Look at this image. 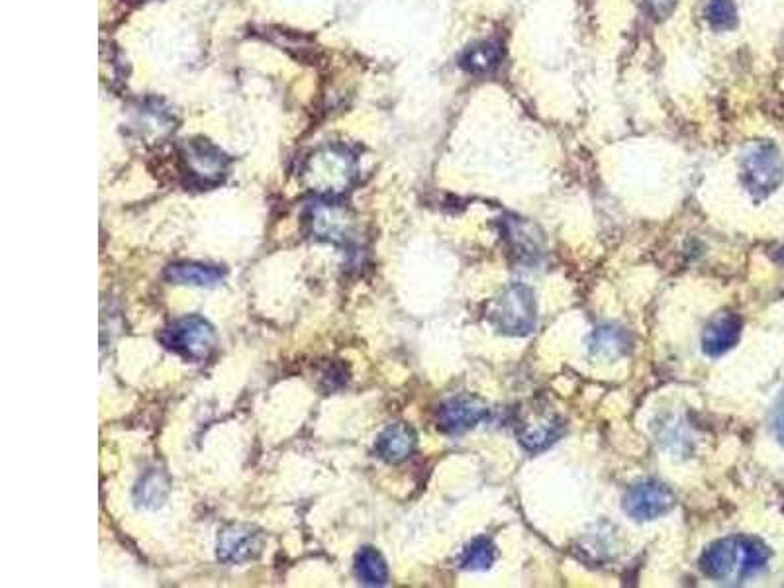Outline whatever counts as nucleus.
I'll return each instance as SVG.
<instances>
[{
    "label": "nucleus",
    "mask_w": 784,
    "mask_h": 588,
    "mask_svg": "<svg viewBox=\"0 0 784 588\" xmlns=\"http://www.w3.org/2000/svg\"><path fill=\"white\" fill-rule=\"evenodd\" d=\"M226 277V271L218 265H204V263H193V261H183V263H171L165 269V279L171 285H183V287H200V289H212L220 285Z\"/></svg>",
    "instance_id": "f8f14e48"
},
{
    "label": "nucleus",
    "mask_w": 784,
    "mask_h": 588,
    "mask_svg": "<svg viewBox=\"0 0 784 588\" xmlns=\"http://www.w3.org/2000/svg\"><path fill=\"white\" fill-rule=\"evenodd\" d=\"M506 238L510 245L514 247V251L524 259H538L539 255L543 253V244H541V236H539L538 228L526 220H506Z\"/></svg>",
    "instance_id": "2eb2a0df"
},
{
    "label": "nucleus",
    "mask_w": 784,
    "mask_h": 588,
    "mask_svg": "<svg viewBox=\"0 0 784 588\" xmlns=\"http://www.w3.org/2000/svg\"><path fill=\"white\" fill-rule=\"evenodd\" d=\"M136 502L144 508H161L169 496V479L165 473L151 469L140 479L138 487L134 490Z\"/></svg>",
    "instance_id": "6ab92c4d"
},
{
    "label": "nucleus",
    "mask_w": 784,
    "mask_h": 588,
    "mask_svg": "<svg viewBox=\"0 0 784 588\" xmlns=\"http://www.w3.org/2000/svg\"><path fill=\"white\" fill-rule=\"evenodd\" d=\"M159 342L163 343L169 351L177 353L179 357L193 363H200L214 353L218 336L208 320H204L198 314H189L169 322L163 328Z\"/></svg>",
    "instance_id": "39448f33"
},
{
    "label": "nucleus",
    "mask_w": 784,
    "mask_h": 588,
    "mask_svg": "<svg viewBox=\"0 0 784 588\" xmlns=\"http://www.w3.org/2000/svg\"><path fill=\"white\" fill-rule=\"evenodd\" d=\"M675 504V492L659 481H641L624 496V510L637 522L663 518L675 508Z\"/></svg>",
    "instance_id": "0eeeda50"
},
{
    "label": "nucleus",
    "mask_w": 784,
    "mask_h": 588,
    "mask_svg": "<svg viewBox=\"0 0 784 588\" xmlns=\"http://www.w3.org/2000/svg\"><path fill=\"white\" fill-rule=\"evenodd\" d=\"M588 351L596 359L618 361L632 351V336L614 324H604L588 336Z\"/></svg>",
    "instance_id": "ddd939ff"
},
{
    "label": "nucleus",
    "mask_w": 784,
    "mask_h": 588,
    "mask_svg": "<svg viewBox=\"0 0 784 588\" xmlns=\"http://www.w3.org/2000/svg\"><path fill=\"white\" fill-rule=\"evenodd\" d=\"M502 55H504V51L498 42H494V40L479 42L463 53L461 67L473 75H483V73H489L500 65Z\"/></svg>",
    "instance_id": "f3484780"
},
{
    "label": "nucleus",
    "mask_w": 784,
    "mask_h": 588,
    "mask_svg": "<svg viewBox=\"0 0 784 588\" xmlns=\"http://www.w3.org/2000/svg\"><path fill=\"white\" fill-rule=\"evenodd\" d=\"M263 549V534L251 526L234 524L220 532L216 555L226 565H242L255 559Z\"/></svg>",
    "instance_id": "9d476101"
},
{
    "label": "nucleus",
    "mask_w": 784,
    "mask_h": 588,
    "mask_svg": "<svg viewBox=\"0 0 784 588\" xmlns=\"http://www.w3.org/2000/svg\"><path fill=\"white\" fill-rule=\"evenodd\" d=\"M183 161L189 181L200 189L220 185L228 171V157L204 140L189 142L183 149Z\"/></svg>",
    "instance_id": "423d86ee"
},
{
    "label": "nucleus",
    "mask_w": 784,
    "mask_h": 588,
    "mask_svg": "<svg viewBox=\"0 0 784 588\" xmlns=\"http://www.w3.org/2000/svg\"><path fill=\"white\" fill-rule=\"evenodd\" d=\"M771 422H773L775 438L784 445V392L781 394V398L777 400L775 408H773V420Z\"/></svg>",
    "instance_id": "4be33fe9"
},
{
    "label": "nucleus",
    "mask_w": 784,
    "mask_h": 588,
    "mask_svg": "<svg viewBox=\"0 0 784 588\" xmlns=\"http://www.w3.org/2000/svg\"><path fill=\"white\" fill-rule=\"evenodd\" d=\"M355 575L367 587H385L389 583V567L375 547H363L357 553Z\"/></svg>",
    "instance_id": "dca6fc26"
},
{
    "label": "nucleus",
    "mask_w": 784,
    "mask_h": 588,
    "mask_svg": "<svg viewBox=\"0 0 784 588\" xmlns=\"http://www.w3.org/2000/svg\"><path fill=\"white\" fill-rule=\"evenodd\" d=\"M743 322L732 312H722L710 320L702 332V351L710 357H720L734 349L741 338Z\"/></svg>",
    "instance_id": "9b49d317"
},
{
    "label": "nucleus",
    "mask_w": 784,
    "mask_h": 588,
    "mask_svg": "<svg viewBox=\"0 0 784 588\" xmlns=\"http://www.w3.org/2000/svg\"><path fill=\"white\" fill-rule=\"evenodd\" d=\"M561 434H563V424L555 416H549L545 420H539V424H526L520 430V443L528 451H541L559 440Z\"/></svg>",
    "instance_id": "a211bd4d"
},
{
    "label": "nucleus",
    "mask_w": 784,
    "mask_h": 588,
    "mask_svg": "<svg viewBox=\"0 0 784 588\" xmlns=\"http://www.w3.org/2000/svg\"><path fill=\"white\" fill-rule=\"evenodd\" d=\"M416 432L408 424H392L377 440V453L387 463H402L416 449Z\"/></svg>",
    "instance_id": "4468645a"
},
{
    "label": "nucleus",
    "mask_w": 784,
    "mask_h": 588,
    "mask_svg": "<svg viewBox=\"0 0 784 588\" xmlns=\"http://www.w3.org/2000/svg\"><path fill=\"white\" fill-rule=\"evenodd\" d=\"M490 324L506 336H528L538 324L536 294L522 285L506 287L490 308Z\"/></svg>",
    "instance_id": "20e7f679"
},
{
    "label": "nucleus",
    "mask_w": 784,
    "mask_h": 588,
    "mask_svg": "<svg viewBox=\"0 0 784 588\" xmlns=\"http://www.w3.org/2000/svg\"><path fill=\"white\" fill-rule=\"evenodd\" d=\"M357 177V159L343 146H328L316 151L304 171L306 187L322 196H338L351 187Z\"/></svg>",
    "instance_id": "f03ea898"
},
{
    "label": "nucleus",
    "mask_w": 784,
    "mask_h": 588,
    "mask_svg": "<svg viewBox=\"0 0 784 588\" xmlns=\"http://www.w3.org/2000/svg\"><path fill=\"white\" fill-rule=\"evenodd\" d=\"M496 557H498V549L494 541L489 538H477L469 543V547L461 555L459 565L465 571H487L494 565Z\"/></svg>",
    "instance_id": "aec40b11"
},
{
    "label": "nucleus",
    "mask_w": 784,
    "mask_h": 588,
    "mask_svg": "<svg viewBox=\"0 0 784 588\" xmlns=\"http://www.w3.org/2000/svg\"><path fill=\"white\" fill-rule=\"evenodd\" d=\"M741 183L755 200L773 195L784 179V161L779 147L769 140L751 142L743 149Z\"/></svg>",
    "instance_id": "7ed1b4c3"
},
{
    "label": "nucleus",
    "mask_w": 784,
    "mask_h": 588,
    "mask_svg": "<svg viewBox=\"0 0 784 588\" xmlns=\"http://www.w3.org/2000/svg\"><path fill=\"white\" fill-rule=\"evenodd\" d=\"M706 18L714 30H732L737 24L735 0H708Z\"/></svg>",
    "instance_id": "412c9836"
},
{
    "label": "nucleus",
    "mask_w": 784,
    "mask_h": 588,
    "mask_svg": "<svg viewBox=\"0 0 784 588\" xmlns=\"http://www.w3.org/2000/svg\"><path fill=\"white\" fill-rule=\"evenodd\" d=\"M308 226H310V234L320 242L342 245V247H347L353 242V232H355L353 220L343 206L332 200L316 202L308 210Z\"/></svg>",
    "instance_id": "6e6552de"
},
{
    "label": "nucleus",
    "mask_w": 784,
    "mask_h": 588,
    "mask_svg": "<svg viewBox=\"0 0 784 588\" xmlns=\"http://www.w3.org/2000/svg\"><path fill=\"white\" fill-rule=\"evenodd\" d=\"M649 2V6H651V10L657 14V16H667V14H671L673 12V8H675V4H677V0H647Z\"/></svg>",
    "instance_id": "5701e85b"
},
{
    "label": "nucleus",
    "mask_w": 784,
    "mask_h": 588,
    "mask_svg": "<svg viewBox=\"0 0 784 588\" xmlns=\"http://www.w3.org/2000/svg\"><path fill=\"white\" fill-rule=\"evenodd\" d=\"M771 561L767 543L751 536H730L710 543L700 557L704 577L720 585H741L763 573Z\"/></svg>",
    "instance_id": "f257e3e1"
},
{
    "label": "nucleus",
    "mask_w": 784,
    "mask_h": 588,
    "mask_svg": "<svg viewBox=\"0 0 784 588\" xmlns=\"http://www.w3.org/2000/svg\"><path fill=\"white\" fill-rule=\"evenodd\" d=\"M490 418V408L475 396H455L443 402L438 410V426L447 434H463L477 428Z\"/></svg>",
    "instance_id": "1a4fd4ad"
}]
</instances>
